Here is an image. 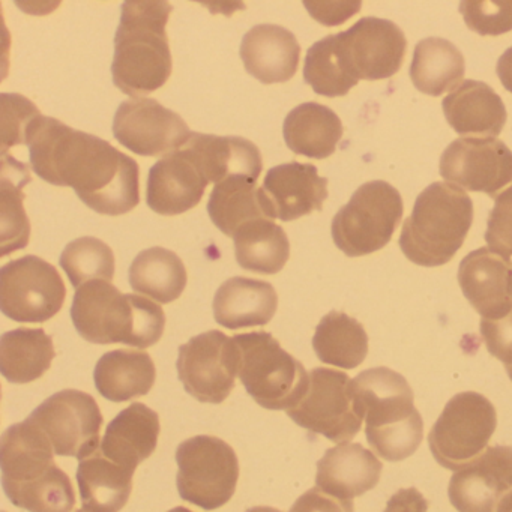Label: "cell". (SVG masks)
Listing matches in <instances>:
<instances>
[{
	"instance_id": "obj_15",
	"label": "cell",
	"mask_w": 512,
	"mask_h": 512,
	"mask_svg": "<svg viewBox=\"0 0 512 512\" xmlns=\"http://www.w3.org/2000/svg\"><path fill=\"white\" fill-rule=\"evenodd\" d=\"M335 46L350 79L386 80L400 71L407 52L404 32L395 23L364 17L335 35Z\"/></svg>"
},
{
	"instance_id": "obj_37",
	"label": "cell",
	"mask_w": 512,
	"mask_h": 512,
	"mask_svg": "<svg viewBox=\"0 0 512 512\" xmlns=\"http://www.w3.org/2000/svg\"><path fill=\"white\" fill-rule=\"evenodd\" d=\"M208 214L212 223L232 238L250 221L266 218L260 206L256 179L233 176L214 185L209 196Z\"/></svg>"
},
{
	"instance_id": "obj_20",
	"label": "cell",
	"mask_w": 512,
	"mask_h": 512,
	"mask_svg": "<svg viewBox=\"0 0 512 512\" xmlns=\"http://www.w3.org/2000/svg\"><path fill=\"white\" fill-rule=\"evenodd\" d=\"M211 182L187 148L158 160L149 170L146 203L160 215H181L199 205Z\"/></svg>"
},
{
	"instance_id": "obj_7",
	"label": "cell",
	"mask_w": 512,
	"mask_h": 512,
	"mask_svg": "<svg viewBox=\"0 0 512 512\" xmlns=\"http://www.w3.org/2000/svg\"><path fill=\"white\" fill-rule=\"evenodd\" d=\"M239 350V379L259 406L290 410L301 403L310 386L304 365L283 349L269 332L233 337Z\"/></svg>"
},
{
	"instance_id": "obj_38",
	"label": "cell",
	"mask_w": 512,
	"mask_h": 512,
	"mask_svg": "<svg viewBox=\"0 0 512 512\" xmlns=\"http://www.w3.org/2000/svg\"><path fill=\"white\" fill-rule=\"evenodd\" d=\"M59 262L76 289L89 281L112 283L115 277L116 263L112 248L94 236H83L70 242L62 251Z\"/></svg>"
},
{
	"instance_id": "obj_34",
	"label": "cell",
	"mask_w": 512,
	"mask_h": 512,
	"mask_svg": "<svg viewBox=\"0 0 512 512\" xmlns=\"http://www.w3.org/2000/svg\"><path fill=\"white\" fill-rule=\"evenodd\" d=\"M187 281L181 257L167 248H148L130 266V286L134 292L149 296L158 304H170L181 298Z\"/></svg>"
},
{
	"instance_id": "obj_21",
	"label": "cell",
	"mask_w": 512,
	"mask_h": 512,
	"mask_svg": "<svg viewBox=\"0 0 512 512\" xmlns=\"http://www.w3.org/2000/svg\"><path fill=\"white\" fill-rule=\"evenodd\" d=\"M511 272V260L493 253L490 248H478L461 260L458 284L482 319H499L512 310Z\"/></svg>"
},
{
	"instance_id": "obj_14",
	"label": "cell",
	"mask_w": 512,
	"mask_h": 512,
	"mask_svg": "<svg viewBox=\"0 0 512 512\" xmlns=\"http://www.w3.org/2000/svg\"><path fill=\"white\" fill-rule=\"evenodd\" d=\"M176 367L191 397L200 403H223L239 376L238 346L224 332H203L179 347Z\"/></svg>"
},
{
	"instance_id": "obj_10",
	"label": "cell",
	"mask_w": 512,
	"mask_h": 512,
	"mask_svg": "<svg viewBox=\"0 0 512 512\" xmlns=\"http://www.w3.org/2000/svg\"><path fill=\"white\" fill-rule=\"evenodd\" d=\"M496 427V409L487 397L460 392L446 403L428 434L431 454L445 469H461L488 448Z\"/></svg>"
},
{
	"instance_id": "obj_29",
	"label": "cell",
	"mask_w": 512,
	"mask_h": 512,
	"mask_svg": "<svg viewBox=\"0 0 512 512\" xmlns=\"http://www.w3.org/2000/svg\"><path fill=\"white\" fill-rule=\"evenodd\" d=\"M157 379L151 355L136 350H113L101 356L94 371L98 392L113 403L149 394Z\"/></svg>"
},
{
	"instance_id": "obj_36",
	"label": "cell",
	"mask_w": 512,
	"mask_h": 512,
	"mask_svg": "<svg viewBox=\"0 0 512 512\" xmlns=\"http://www.w3.org/2000/svg\"><path fill=\"white\" fill-rule=\"evenodd\" d=\"M31 182L26 164L2 155V257L28 247L31 223L26 215L23 188Z\"/></svg>"
},
{
	"instance_id": "obj_53",
	"label": "cell",
	"mask_w": 512,
	"mask_h": 512,
	"mask_svg": "<svg viewBox=\"0 0 512 512\" xmlns=\"http://www.w3.org/2000/svg\"><path fill=\"white\" fill-rule=\"evenodd\" d=\"M76 512H89V511H86V509H79V511H76Z\"/></svg>"
},
{
	"instance_id": "obj_31",
	"label": "cell",
	"mask_w": 512,
	"mask_h": 512,
	"mask_svg": "<svg viewBox=\"0 0 512 512\" xmlns=\"http://www.w3.org/2000/svg\"><path fill=\"white\" fill-rule=\"evenodd\" d=\"M56 352L44 329L19 328L0 338V371L11 383H31L52 367Z\"/></svg>"
},
{
	"instance_id": "obj_25",
	"label": "cell",
	"mask_w": 512,
	"mask_h": 512,
	"mask_svg": "<svg viewBox=\"0 0 512 512\" xmlns=\"http://www.w3.org/2000/svg\"><path fill=\"white\" fill-rule=\"evenodd\" d=\"M184 148L191 152L212 184H220L233 176L259 181L263 169L262 154L244 137L193 133Z\"/></svg>"
},
{
	"instance_id": "obj_41",
	"label": "cell",
	"mask_w": 512,
	"mask_h": 512,
	"mask_svg": "<svg viewBox=\"0 0 512 512\" xmlns=\"http://www.w3.org/2000/svg\"><path fill=\"white\" fill-rule=\"evenodd\" d=\"M2 118H0V145L2 155L8 154L13 146L26 145L29 127L41 112L28 98L19 94H2Z\"/></svg>"
},
{
	"instance_id": "obj_4",
	"label": "cell",
	"mask_w": 512,
	"mask_h": 512,
	"mask_svg": "<svg viewBox=\"0 0 512 512\" xmlns=\"http://www.w3.org/2000/svg\"><path fill=\"white\" fill-rule=\"evenodd\" d=\"M71 319L80 337L94 344L122 343L148 349L166 328L163 308L149 299L121 293L109 281L95 280L77 289Z\"/></svg>"
},
{
	"instance_id": "obj_51",
	"label": "cell",
	"mask_w": 512,
	"mask_h": 512,
	"mask_svg": "<svg viewBox=\"0 0 512 512\" xmlns=\"http://www.w3.org/2000/svg\"><path fill=\"white\" fill-rule=\"evenodd\" d=\"M506 373H508L509 379L512 380V367H506Z\"/></svg>"
},
{
	"instance_id": "obj_18",
	"label": "cell",
	"mask_w": 512,
	"mask_h": 512,
	"mask_svg": "<svg viewBox=\"0 0 512 512\" xmlns=\"http://www.w3.org/2000/svg\"><path fill=\"white\" fill-rule=\"evenodd\" d=\"M328 199V179L313 164L298 161L272 167L259 188L260 206L268 220L295 221L322 211Z\"/></svg>"
},
{
	"instance_id": "obj_27",
	"label": "cell",
	"mask_w": 512,
	"mask_h": 512,
	"mask_svg": "<svg viewBox=\"0 0 512 512\" xmlns=\"http://www.w3.org/2000/svg\"><path fill=\"white\" fill-rule=\"evenodd\" d=\"M212 308L218 325L232 331L265 326L277 313L278 296L271 283L233 277L221 284Z\"/></svg>"
},
{
	"instance_id": "obj_23",
	"label": "cell",
	"mask_w": 512,
	"mask_h": 512,
	"mask_svg": "<svg viewBox=\"0 0 512 512\" xmlns=\"http://www.w3.org/2000/svg\"><path fill=\"white\" fill-rule=\"evenodd\" d=\"M383 464L361 443H341L317 463L316 487L338 499L352 500L379 484Z\"/></svg>"
},
{
	"instance_id": "obj_28",
	"label": "cell",
	"mask_w": 512,
	"mask_h": 512,
	"mask_svg": "<svg viewBox=\"0 0 512 512\" xmlns=\"http://www.w3.org/2000/svg\"><path fill=\"white\" fill-rule=\"evenodd\" d=\"M283 136L287 148L313 160L331 157L343 137L337 113L319 103L295 107L284 119Z\"/></svg>"
},
{
	"instance_id": "obj_12",
	"label": "cell",
	"mask_w": 512,
	"mask_h": 512,
	"mask_svg": "<svg viewBox=\"0 0 512 512\" xmlns=\"http://www.w3.org/2000/svg\"><path fill=\"white\" fill-rule=\"evenodd\" d=\"M67 287L55 266L37 256L0 269V308L14 322L44 323L64 307Z\"/></svg>"
},
{
	"instance_id": "obj_3",
	"label": "cell",
	"mask_w": 512,
	"mask_h": 512,
	"mask_svg": "<svg viewBox=\"0 0 512 512\" xmlns=\"http://www.w3.org/2000/svg\"><path fill=\"white\" fill-rule=\"evenodd\" d=\"M173 7L163 0H128L115 35L113 83L131 98L151 94L172 76L167 23Z\"/></svg>"
},
{
	"instance_id": "obj_33",
	"label": "cell",
	"mask_w": 512,
	"mask_h": 512,
	"mask_svg": "<svg viewBox=\"0 0 512 512\" xmlns=\"http://www.w3.org/2000/svg\"><path fill=\"white\" fill-rule=\"evenodd\" d=\"M236 262L245 271L278 274L290 257V242L283 227L268 218L250 221L233 236Z\"/></svg>"
},
{
	"instance_id": "obj_42",
	"label": "cell",
	"mask_w": 512,
	"mask_h": 512,
	"mask_svg": "<svg viewBox=\"0 0 512 512\" xmlns=\"http://www.w3.org/2000/svg\"><path fill=\"white\" fill-rule=\"evenodd\" d=\"M485 242L493 253L506 259L512 257V187L494 199V208L487 221Z\"/></svg>"
},
{
	"instance_id": "obj_49",
	"label": "cell",
	"mask_w": 512,
	"mask_h": 512,
	"mask_svg": "<svg viewBox=\"0 0 512 512\" xmlns=\"http://www.w3.org/2000/svg\"><path fill=\"white\" fill-rule=\"evenodd\" d=\"M245 512H281L278 509L271 508V506H256V508H250Z\"/></svg>"
},
{
	"instance_id": "obj_48",
	"label": "cell",
	"mask_w": 512,
	"mask_h": 512,
	"mask_svg": "<svg viewBox=\"0 0 512 512\" xmlns=\"http://www.w3.org/2000/svg\"><path fill=\"white\" fill-rule=\"evenodd\" d=\"M497 512H512V491L502 497L497 506Z\"/></svg>"
},
{
	"instance_id": "obj_35",
	"label": "cell",
	"mask_w": 512,
	"mask_h": 512,
	"mask_svg": "<svg viewBox=\"0 0 512 512\" xmlns=\"http://www.w3.org/2000/svg\"><path fill=\"white\" fill-rule=\"evenodd\" d=\"M313 349L323 364L353 370L367 358L368 335L358 320L331 311L317 325Z\"/></svg>"
},
{
	"instance_id": "obj_30",
	"label": "cell",
	"mask_w": 512,
	"mask_h": 512,
	"mask_svg": "<svg viewBox=\"0 0 512 512\" xmlns=\"http://www.w3.org/2000/svg\"><path fill=\"white\" fill-rule=\"evenodd\" d=\"M134 472L104 457L98 448L80 460L77 484L83 509L89 512H119L133 491Z\"/></svg>"
},
{
	"instance_id": "obj_6",
	"label": "cell",
	"mask_w": 512,
	"mask_h": 512,
	"mask_svg": "<svg viewBox=\"0 0 512 512\" xmlns=\"http://www.w3.org/2000/svg\"><path fill=\"white\" fill-rule=\"evenodd\" d=\"M472 221L473 203L466 191L454 184L433 182L415 200L398 244L410 262L437 268L451 262L463 247Z\"/></svg>"
},
{
	"instance_id": "obj_9",
	"label": "cell",
	"mask_w": 512,
	"mask_h": 512,
	"mask_svg": "<svg viewBox=\"0 0 512 512\" xmlns=\"http://www.w3.org/2000/svg\"><path fill=\"white\" fill-rule=\"evenodd\" d=\"M178 491L182 499L205 511L229 503L239 479L235 449L214 436H196L176 449Z\"/></svg>"
},
{
	"instance_id": "obj_32",
	"label": "cell",
	"mask_w": 512,
	"mask_h": 512,
	"mask_svg": "<svg viewBox=\"0 0 512 512\" xmlns=\"http://www.w3.org/2000/svg\"><path fill=\"white\" fill-rule=\"evenodd\" d=\"M466 74L463 53L443 38H425L416 44L410 79L422 94L440 97L454 89Z\"/></svg>"
},
{
	"instance_id": "obj_39",
	"label": "cell",
	"mask_w": 512,
	"mask_h": 512,
	"mask_svg": "<svg viewBox=\"0 0 512 512\" xmlns=\"http://www.w3.org/2000/svg\"><path fill=\"white\" fill-rule=\"evenodd\" d=\"M304 80L317 95L326 98L344 97L358 82L344 71L335 46V35L317 41L305 56Z\"/></svg>"
},
{
	"instance_id": "obj_16",
	"label": "cell",
	"mask_w": 512,
	"mask_h": 512,
	"mask_svg": "<svg viewBox=\"0 0 512 512\" xmlns=\"http://www.w3.org/2000/svg\"><path fill=\"white\" fill-rule=\"evenodd\" d=\"M440 176L463 190L484 193L491 199L512 187V151L490 137H461L440 158Z\"/></svg>"
},
{
	"instance_id": "obj_40",
	"label": "cell",
	"mask_w": 512,
	"mask_h": 512,
	"mask_svg": "<svg viewBox=\"0 0 512 512\" xmlns=\"http://www.w3.org/2000/svg\"><path fill=\"white\" fill-rule=\"evenodd\" d=\"M460 14L470 31L482 37H499L512 31V0L461 2Z\"/></svg>"
},
{
	"instance_id": "obj_5",
	"label": "cell",
	"mask_w": 512,
	"mask_h": 512,
	"mask_svg": "<svg viewBox=\"0 0 512 512\" xmlns=\"http://www.w3.org/2000/svg\"><path fill=\"white\" fill-rule=\"evenodd\" d=\"M353 389L364 410L365 437L383 460L403 461L424 439V421L407 380L391 368L362 371Z\"/></svg>"
},
{
	"instance_id": "obj_2",
	"label": "cell",
	"mask_w": 512,
	"mask_h": 512,
	"mask_svg": "<svg viewBox=\"0 0 512 512\" xmlns=\"http://www.w3.org/2000/svg\"><path fill=\"white\" fill-rule=\"evenodd\" d=\"M53 455L52 443L29 419L5 431L0 442L2 485L17 508L29 512L73 511V484Z\"/></svg>"
},
{
	"instance_id": "obj_11",
	"label": "cell",
	"mask_w": 512,
	"mask_h": 512,
	"mask_svg": "<svg viewBox=\"0 0 512 512\" xmlns=\"http://www.w3.org/2000/svg\"><path fill=\"white\" fill-rule=\"evenodd\" d=\"M287 415L299 427L335 443L352 440L364 421L353 380L343 371L323 367L311 371L307 394Z\"/></svg>"
},
{
	"instance_id": "obj_46",
	"label": "cell",
	"mask_w": 512,
	"mask_h": 512,
	"mask_svg": "<svg viewBox=\"0 0 512 512\" xmlns=\"http://www.w3.org/2000/svg\"><path fill=\"white\" fill-rule=\"evenodd\" d=\"M428 500L416 488H401L388 500L385 512H427Z\"/></svg>"
},
{
	"instance_id": "obj_45",
	"label": "cell",
	"mask_w": 512,
	"mask_h": 512,
	"mask_svg": "<svg viewBox=\"0 0 512 512\" xmlns=\"http://www.w3.org/2000/svg\"><path fill=\"white\" fill-rule=\"evenodd\" d=\"M310 16L325 26H340L361 11V2H305Z\"/></svg>"
},
{
	"instance_id": "obj_43",
	"label": "cell",
	"mask_w": 512,
	"mask_h": 512,
	"mask_svg": "<svg viewBox=\"0 0 512 512\" xmlns=\"http://www.w3.org/2000/svg\"><path fill=\"white\" fill-rule=\"evenodd\" d=\"M481 335L488 353L512 367V310L499 319H482Z\"/></svg>"
},
{
	"instance_id": "obj_8",
	"label": "cell",
	"mask_w": 512,
	"mask_h": 512,
	"mask_svg": "<svg viewBox=\"0 0 512 512\" xmlns=\"http://www.w3.org/2000/svg\"><path fill=\"white\" fill-rule=\"evenodd\" d=\"M403 212V199L397 188L385 181L367 182L332 220L334 244L349 257L376 253L391 241Z\"/></svg>"
},
{
	"instance_id": "obj_50",
	"label": "cell",
	"mask_w": 512,
	"mask_h": 512,
	"mask_svg": "<svg viewBox=\"0 0 512 512\" xmlns=\"http://www.w3.org/2000/svg\"><path fill=\"white\" fill-rule=\"evenodd\" d=\"M169 512H193L190 509L184 508V506H178V508L170 509Z\"/></svg>"
},
{
	"instance_id": "obj_17",
	"label": "cell",
	"mask_w": 512,
	"mask_h": 512,
	"mask_svg": "<svg viewBox=\"0 0 512 512\" xmlns=\"http://www.w3.org/2000/svg\"><path fill=\"white\" fill-rule=\"evenodd\" d=\"M184 119L152 98H131L116 110L113 136L142 157H160L184 148L191 137Z\"/></svg>"
},
{
	"instance_id": "obj_24",
	"label": "cell",
	"mask_w": 512,
	"mask_h": 512,
	"mask_svg": "<svg viewBox=\"0 0 512 512\" xmlns=\"http://www.w3.org/2000/svg\"><path fill=\"white\" fill-rule=\"evenodd\" d=\"M160 431L158 413L145 404L133 403L110 422L100 449L113 463L136 472L157 449Z\"/></svg>"
},
{
	"instance_id": "obj_19",
	"label": "cell",
	"mask_w": 512,
	"mask_h": 512,
	"mask_svg": "<svg viewBox=\"0 0 512 512\" xmlns=\"http://www.w3.org/2000/svg\"><path fill=\"white\" fill-rule=\"evenodd\" d=\"M511 488L512 448L496 445L452 475L448 496L458 512H494Z\"/></svg>"
},
{
	"instance_id": "obj_26",
	"label": "cell",
	"mask_w": 512,
	"mask_h": 512,
	"mask_svg": "<svg viewBox=\"0 0 512 512\" xmlns=\"http://www.w3.org/2000/svg\"><path fill=\"white\" fill-rule=\"evenodd\" d=\"M446 121L460 136L496 137L506 124L502 98L487 83L466 80L442 101Z\"/></svg>"
},
{
	"instance_id": "obj_47",
	"label": "cell",
	"mask_w": 512,
	"mask_h": 512,
	"mask_svg": "<svg viewBox=\"0 0 512 512\" xmlns=\"http://www.w3.org/2000/svg\"><path fill=\"white\" fill-rule=\"evenodd\" d=\"M496 73L500 82H502L503 88L512 94V47H509L500 56L499 61H497Z\"/></svg>"
},
{
	"instance_id": "obj_52",
	"label": "cell",
	"mask_w": 512,
	"mask_h": 512,
	"mask_svg": "<svg viewBox=\"0 0 512 512\" xmlns=\"http://www.w3.org/2000/svg\"><path fill=\"white\" fill-rule=\"evenodd\" d=\"M509 293H511V298H512V272H511V278H509Z\"/></svg>"
},
{
	"instance_id": "obj_22",
	"label": "cell",
	"mask_w": 512,
	"mask_h": 512,
	"mask_svg": "<svg viewBox=\"0 0 512 512\" xmlns=\"http://www.w3.org/2000/svg\"><path fill=\"white\" fill-rule=\"evenodd\" d=\"M239 55L250 76L263 85H274L295 77L301 46L283 26L257 25L242 38Z\"/></svg>"
},
{
	"instance_id": "obj_44",
	"label": "cell",
	"mask_w": 512,
	"mask_h": 512,
	"mask_svg": "<svg viewBox=\"0 0 512 512\" xmlns=\"http://www.w3.org/2000/svg\"><path fill=\"white\" fill-rule=\"evenodd\" d=\"M290 512H355V509L352 500L338 499L314 487L293 503Z\"/></svg>"
},
{
	"instance_id": "obj_13",
	"label": "cell",
	"mask_w": 512,
	"mask_h": 512,
	"mask_svg": "<svg viewBox=\"0 0 512 512\" xmlns=\"http://www.w3.org/2000/svg\"><path fill=\"white\" fill-rule=\"evenodd\" d=\"M52 443L56 455L80 460L100 448L104 418L88 392L65 389L47 398L29 416Z\"/></svg>"
},
{
	"instance_id": "obj_1",
	"label": "cell",
	"mask_w": 512,
	"mask_h": 512,
	"mask_svg": "<svg viewBox=\"0 0 512 512\" xmlns=\"http://www.w3.org/2000/svg\"><path fill=\"white\" fill-rule=\"evenodd\" d=\"M26 146L37 176L73 188L97 214L118 217L139 206V164L106 140L40 116L29 127Z\"/></svg>"
}]
</instances>
